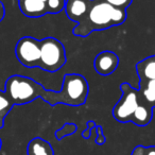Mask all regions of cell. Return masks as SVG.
Instances as JSON below:
<instances>
[{"label": "cell", "instance_id": "6da1fadb", "mask_svg": "<svg viewBox=\"0 0 155 155\" xmlns=\"http://www.w3.org/2000/svg\"><path fill=\"white\" fill-rule=\"evenodd\" d=\"M5 94L13 104H26L32 102L37 97H41L51 105L58 103H65L64 95L60 93L47 91L34 80L22 75H12L5 82Z\"/></svg>", "mask_w": 155, "mask_h": 155}, {"label": "cell", "instance_id": "7a4b0ae2", "mask_svg": "<svg viewBox=\"0 0 155 155\" xmlns=\"http://www.w3.org/2000/svg\"><path fill=\"white\" fill-rule=\"evenodd\" d=\"M86 16L89 24V34L93 30H102L121 25L127 18V12L125 9L115 8L102 0H96L93 1Z\"/></svg>", "mask_w": 155, "mask_h": 155}, {"label": "cell", "instance_id": "3957f363", "mask_svg": "<svg viewBox=\"0 0 155 155\" xmlns=\"http://www.w3.org/2000/svg\"><path fill=\"white\" fill-rule=\"evenodd\" d=\"M41 45V63L39 68L46 71H58L66 63L65 47L54 37H47L39 41Z\"/></svg>", "mask_w": 155, "mask_h": 155}, {"label": "cell", "instance_id": "277c9868", "mask_svg": "<svg viewBox=\"0 0 155 155\" xmlns=\"http://www.w3.org/2000/svg\"><path fill=\"white\" fill-rule=\"evenodd\" d=\"M88 89L87 81L83 75L75 73L65 75L62 93L67 105L79 106L84 104L88 96Z\"/></svg>", "mask_w": 155, "mask_h": 155}, {"label": "cell", "instance_id": "5b68a950", "mask_svg": "<svg viewBox=\"0 0 155 155\" xmlns=\"http://www.w3.org/2000/svg\"><path fill=\"white\" fill-rule=\"evenodd\" d=\"M123 91L122 97L113 110V116L119 122H129L131 121L134 112L139 105L138 103V93L136 89L132 88L127 83H124L120 86Z\"/></svg>", "mask_w": 155, "mask_h": 155}, {"label": "cell", "instance_id": "8992f818", "mask_svg": "<svg viewBox=\"0 0 155 155\" xmlns=\"http://www.w3.org/2000/svg\"><path fill=\"white\" fill-rule=\"evenodd\" d=\"M15 54L18 62L25 67L35 68L41 63V45L39 41L30 36L21 37L15 47Z\"/></svg>", "mask_w": 155, "mask_h": 155}, {"label": "cell", "instance_id": "52a82bcc", "mask_svg": "<svg viewBox=\"0 0 155 155\" xmlns=\"http://www.w3.org/2000/svg\"><path fill=\"white\" fill-rule=\"evenodd\" d=\"M118 64L119 58L117 54L112 51H103L96 56L94 67L99 74L110 75L117 69Z\"/></svg>", "mask_w": 155, "mask_h": 155}, {"label": "cell", "instance_id": "ba28073f", "mask_svg": "<svg viewBox=\"0 0 155 155\" xmlns=\"http://www.w3.org/2000/svg\"><path fill=\"white\" fill-rule=\"evenodd\" d=\"M91 0H65V10L71 20L79 21L87 14Z\"/></svg>", "mask_w": 155, "mask_h": 155}, {"label": "cell", "instance_id": "9c48e42d", "mask_svg": "<svg viewBox=\"0 0 155 155\" xmlns=\"http://www.w3.org/2000/svg\"><path fill=\"white\" fill-rule=\"evenodd\" d=\"M19 8L27 17H41L47 13L46 2L41 0H19Z\"/></svg>", "mask_w": 155, "mask_h": 155}, {"label": "cell", "instance_id": "30bf717a", "mask_svg": "<svg viewBox=\"0 0 155 155\" xmlns=\"http://www.w3.org/2000/svg\"><path fill=\"white\" fill-rule=\"evenodd\" d=\"M27 155H54V151L47 140L35 137L28 143Z\"/></svg>", "mask_w": 155, "mask_h": 155}, {"label": "cell", "instance_id": "8fae6325", "mask_svg": "<svg viewBox=\"0 0 155 155\" xmlns=\"http://www.w3.org/2000/svg\"><path fill=\"white\" fill-rule=\"evenodd\" d=\"M137 72L142 81L155 80V56H151L137 64Z\"/></svg>", "mask_w": 155, "mask_h": 155}, {"label": "cell", "instance_id": "7c38bea8", "mask_svg": "<svg viewBox=\"0 0 155 155\" xmlns=\"http://www.w3.org/2000/svg\"><path fill=\"white\" fill-rule=\"evenodd\" d=\"M151 119H152V110L147 106L139 104L134 112L131 121L138 127H146L150 123Z\"/></svg>", "mask_w": 155, "mask_h": 155}, {"label": "cell", "instance_id": "4fadbf2b", "mask_svg": "<svg viewBox=\"0 0 155 155\" xmlns=\"http://www.w3.org/2000/svg\"><path fill=\"white\" fill-rule=\"evenodd\" d=\"M13 105L14 104L8 98V96L5 94V91H0V129L3 127L5 116L10 113Z\"/></svg>", "mask_w": 155, "mask_h": 155}, {"label": "cell", "instance_id": "5bb4252c", "mask_svg": "<svg viewBox=\"0 0 155 155\" xmlns=\"http://www.w3.org/2000/svg\"><path fill=\"white\" fill-rule=\"evenodd\" d=\"M77 131V125L73 124V123H66L63 127L58 129L55 133V136L58 138V140H61L63 137L68 135H72V134L75 133Z\"/></svg>", "mask_w": 155, "mask_h": 155}, {"label": "cell", "instance_id": "9a60e30c", "mask_svg": "<svg viewBox=\"0 0 155 155\" xmlns=\"http://www.w3.org/2000/svg\"><path fill=\"white\" fill-rule=\"evenodd\" d=\"M47 13H58L64 8L65 0H47Z\"/></svg>", "mask_w": 155, "mask_h": 155}, {"label": "cell", "instance_id": "2e32d148", "mask_svg": "<svg viewBox=\"0 0 155 155\" xmlns=\"http://www.w3.org/2000/svg\"><path fill=\"white\" fill-rule=\"evenodd\" d=\"M104 2L113 5L115 8H120V9H125L131 2V0H102Z\"/></svg>", "mask_w": 155, "mask_h": 155}, {"label": "cell", "instance_id": "e0dca14e", "mask_svg": "<svg viewBox=\"0 0 155 155\" xmlns=\"http://www.w3.org/2000/svg\"><path fill=\"white\" fill-rule=\"evenodd\" d=\"M106 141L105 139V136L103 135V133H102V127H100V125H98L97 127V137H96V140L95 142L97 144H99V146H102V144H104Z\"/></svg>", "mask_w": 155, "mask_h": 155}, {"label": "cell", "instance_id": "ac0fdd59", "mask_svg": "<svg viewBox=\"0 0 155 155\" xmlns=\"http://www.w3.org/2000/svg\"><path fill=\"white\" fill-rule=\"evenodd\" d=\"M143 96H144V98H146L147 101L150 102V103H152V102H155V94L152 93L150 89L144 88L143 89Z\"/></svg>", "mask_w": 155, "mask_h": 155}, {"label": "cell", "instance_id": "d6986e66", "mask_svg": "<svg viewBox=\"0 0 155 155\" xmlns=\"http://www.w3.org/2000/svg\"><path fill=\"white\" fill-rule=\"evenodd\" d=\"M132 155H144V147L143 146H137L133 150Z\"/></svg>", "mask_w": 155, "mask_h": 155}, {"label": "cell", "instance_id": "ffe728a7", "mask_svg": "<svg viewBox=\"0 0 155 155\" xmlns=\"http://www.w3.org/2000/svg\"><path fill=\"white\" fill-rule=\"evenodd\" d=\"M144 155H155V146L144 147Z\"/></svg>", "mask_w": 155, "mask_h": 155}, {"label": "cell", "instance_id": "44dd1931", "mask_svg": "<svg viewBox=\"0 0 155 155\" xmlns=\"http://www.w3.org/2000/svg\"><path fill=\"white\" fill-rule=\"evenodd\" d=\"M146 88L150 89L152 93L155 94V80H151V81H148V83H147V86Z\"/></svg>", "mask_w": 155, "mask_h": 155}, {"label": "cell", "instance_id": "7402d4cb", "mask_svg": "<svg viewBox=\"0 0 155 155\" xmlns=\"http://www.w3.org/2000/svg\"><path fill=\"white\" fill-rule=\"evenodd\" d=\"M5 7H3V5L1 2H0V21L3 19V17H5Z\"/></svg>", "mask_w": 155, "mask_h": 155}, {"label": "cell", "instance_id": "603a6c76", "mask_svg": "<svg viewBox=\"0 0 155 155\" xmlns=\"http://www.w3.org/2000/svg\"><path fill=\"white\" fill-rule=\"evenodd\" d=\"M83 138H85V139H88L89 137H91V129H87L85 130L84 132H83Z\"/></svg>", "mask_w": 155, "mask_h": 155}, {"label": "cell", "instance_id": "cb8c5ba5", "mask_svg": "<svg viewBox=\"0 0 155 155\" xmlns=\"http://www.w3.org/2000/svg\"><path fill=\"white\" fill-rule=\"evenodd\" d=\"M1 146H2V142H1V138H0V150H1Z\"/></svg>", "mask_w": 155, "mask_h": 155}, {"label": "cell", "instance_id": "d4e9b609", "mask_svg": "<svg viewBox=\"0 0 155 155\" xmlns=\"http://www.w3.org/2000/svg\"><path fill=\"white\" fill-rule=\"evenodd\" d=\"M41 1H44V2H47V0H41Z\"/></svg>", "mask_w": 155, "mask_h": 155}]
</instances>
